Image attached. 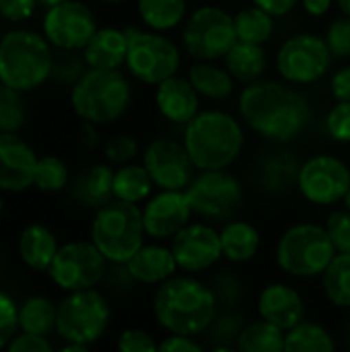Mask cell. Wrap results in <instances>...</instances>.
Instances as JSON below:
<instances>
[{
	"label": "cell",
	"mask_w": 350,
	"mask_h": 352,
	"mask_svg": "<svg viewBox=\"0 0 350 352\" xmlns=\"http://www.w3.org/2000/svg\"><path fill=\"white\" fill-rule=\"evenodd\" d=\"M68 184V169L58 157H43L37 159L33 186L41 192H60Z\"/></svg>",
	"instance_id": "obj_39"
},
{
	"label": "cell",
	"mask_w": 350,
	"mask_h": 352,
	"mask_svg": "<svg viewBox=\"0 0 350 352\" xmlns=\"http://www.w3.org/2000/svg\"><path fill=\"white\" fill-rule=\"evenodd\" d=\"M54 54L33 31H10L0 39V82L19 91L37 89L52 76Z\"/></svg>",
	"instance_id": "obj_5"
},
{
	"label": "cell",
	"mask_w": 350,
	"mask_h": 352,
	"mask_svg": "<svg viewBox=\"0 0 350 352\" xmlns=\"http://www.w3.org/2000/svg\"><path fill=\"white\" fill-rule=\"evenodd\" d=\"M109 326V305L93 289L72 291L60 305L56 330L66 342L93 344Z\"/></svg>",
	"instance_id": "obj_8"
},
{
	"label": "cell",
	"mask_w": 350,
	"mask_h": 352,
	"mask_svg": "<svg viewBox=\"0 0 350 352\" xmlns=\"http://www.w3.org/2000/svg\"><path fill=\"white\" fill-rule=\"evenodd\" d=\"M144 167L153 184L161 190H186L196 169L186 146L171 138H155L146 146Z\"/></svg>",
	"instance_id": "obj_16"
},
{
	"label": "cell",
	"mask_w": 350,
	"mask_h": 352,
	"mask_svg": "<svg viewBox=\"0 0 350 352\" xmlns=\"http://www.w3.org/2000/svg\"><path fill=\"white\" fill-rule=\"evenodd\" d=\"M186 196L196 214L215 221L231 219L243 202L241 184L223 169H204L186 188Z\"/></svg>",
	"instance_id": "obj_11"
},
{
	"label": "cell",
	"mask_w": 350,
	"mask_h": 352,
	"mask_svg": "<svg viewBox=\"0 0 350 352\" xmlns=\"http://www.w3.org/2000/svg\"><path fill=\"white\" fill-rule=\"evenodd\" d=\"M58 307L45 297H31L19 307V328L23 332L47 336L56 328Z\"/></svg>",
	"instance_id": "obj_31"
},
{
	"label": "cell",
	"mask_w": 350,
	"mask_h": 352,
	"mask_svg": "<svg viewBox=\"0 0 350 352\" xmlns=\"http://www.w3.org/2000/svg\"><path fill=\"white\" fill-rule=\"evenodd\" d=\"M10 352H50L52 344L47 342L45 336L41 334H31V332H23L21 336H14L12 342L8 344Z\"/></svg>",
	"instance_id": "obj_49"
},
{
	"label": "cell",
	"mask_w": 350,
	"mask_h": 352,
	"mask_svg": "<svg viewBox=\"0 0 350 352\" xmlns=\"http://www.w3.org/2000/svg\"><path fill=\"white\" fill-rule=\"evenodd\" d=\"M285 330L262 318L260 322H252L241 330L237 349L241 352H281L285 351Z\"/></svg>",
	"instance_id": "obj_30"
},
{
	"label": "cell",
	"mask_w": 350,
	"mask_h": 352,
	"mask_svg": "<svg viewBox=\"0 0 350 352\" xmlns=\"http://www.w3.org/2000/svg\"><path fill=\"white\" fill-rule=\"evenodd\" d=\"M239 111L262 136L287 142L309 122V103L295 89L274 80H254L239 97Z\"/></svg>",
	"instance_id": "obj_1"
},
{
	"label": "cell",
	"mask_w": 350,
	"mask_h": 352,
	"mask_svg": "<svg viewBox=\"0 0 350 352\" xmlns=\"http://www.w3.org/2000/svg\"><path fill=\"white\" fill-rule=\"evenodd\" d=\"M223 256L229 262H248L260 250V233L243 221H231L221 231Z\"/></svg>",
	"instance_id": "obj_28"
},
{
	"label": "cell",
	"mask_w": 350,
	"mask_h": 352,
	"mask_svg": "<svg viewBox=\"0 0 350 352\" xmlns=\"http://www.w3.org/2000/svg\"><path fill=\"white\" fill-rule=\"evenodd\" d=\"M254 4L260 6L262 10L270 12L272 16H283L293 10L297 0H254Z\"/></svg>",
	"instance_id": "obj_52"
},
{
	"label": "cell",
	"mask_w": 350,
	"mask_h": 352,
	"mask_svg": "<svg viewBox=\"0 0 350 352\" xmlns=\"http://www.w3.org/2000/svg\"><path fill=\"white\" fill-rule=\"evenodd\" d=\"M0 214H2V198H0Z\"/></svg>",
	"instance_id": "obj_59"
},
{
	"label": "cell",
	"mask_w": 350,
	"mask_h": 352,
	"mask_svg": "<svg viewBox=\"0 0 350 352\" xmlns=\"http://www.w3.org/2000/svg\"><path fill=\"white\" fill-rule=\"evenodd\" d=\"M130 99V82L118 68H89L74 82L70 93L72 109L89 124H107L118 120L128 109Z\"/></svg>",
	"instance_id": "obj_4"
},
{
	"label": "cell",
	"mask_w": 350,
	"mask_h": 352,
	"mask_svg": "<svg viewBox=\"0 0 350 352\" xmlns=\"http://www.w3.org/2000/svg\"><path fill=\"white\" fill-rule=\"evenodd\" d=\"M95 31L97 23L91 8L76 0H64L50 6L43 19L45 39L58 50H80Z\"/></svg>",
	"instance_id": "obj_15"
},
{
	"label": "cell",
	"mask_w": 350,
	"mask_h": 352,
	"mask_svg": "<svg viewBox=\"0 0 350 352\" xmlns=\"http://www.w3.org/2000/svg\"><path fill=\"white\" fill-rule=\"evenodd\" d=\"M138 153V144L132 136L120 134L105 142V157L113 163H128Z\"/></svg>",
	"instance_id": "obj_46"
},
{
	"label": "cell",
	"mask_w": 350,
	"mask_h": 352,
	"mask_svg": "<svg viewBox=\"0 0 350 352\" xmlns=\"http://www.w3.org/2000/svg\"><path fill=\"white\" fill-rule=\"evenodd\" d=\"M326 43L334 58H350V16L336 19L328 27Z\"/></svg>",
	"instance_id": "obj_42"
},
{
	"label": "cell",
	"mask_w": 350,
	"mask_h": 352,
	"mask_svg": "<svg viewBox=\"0 0 350 352\" xmlns=\"http://www.w3.org/2000/svg\"><path fill=\"white\" fill-rule=\"evenodd\" d=\"M177 268L179 266L171 248L163 245H142L126 262V272L130 274V278L144 285H161L171 278Z\"/></svg>",
	"instance_id": "obj_22"
},
{
	"label": "cell",
	"mask_w": 350,
	"mask_h": 352,
	"mask_svg": "<svg viewBox=\"0 0 350 352\" xmlns=\"http://www.w3.org/2000/svg\"><path fill=\"white\" fill-rule=\"evenodd\" d=\"M118 349L122 352H155L159 344L144 330H126L118 340Z\"/></svg>",
	"instance_id": "obj_47"
},
{
	"label": "cell",
	"mask_w": 350,
	"mask_h": 352,
	"mask_svg": "<svg viewBox=\"0 0 350 352\" xmlns=\"http://www.w3.org/2000/svg\"><path fill=\"white\" fill-rule=\"evenodd\" d=\"M171 252L182 270L192 274L208 270L223 256L221 233L202 223L186 225L171 237Z\"/></svg>",
	"instance_id": "obj_17"
},
{
	"label": "cell",
	"mask_w": 350,
	"mask_h": 352,
	"mask_svg": "<svg viewBox=\"0 0 350 352\" xmlns=\"http://www.w3.org/2000/svg\"><path fill=\"white\" fill-rule=\"evenodd\" d=\"M297 186L311 204H336L349 192L350 169L332 155H318L301 165Z\"/></svg>",
	"instance_id": "obj_14"
},
{
	"label": "cell",
	"mask_w": 350,
	"mask_h": 352,
	"mask_svg": "<svg viewBox=\"0 0 350 352\" xmlns=\"http://www.w3.org/2000/svg\"><path fill=\"white\" fill-rule=\"evenodd\" d=\"M192 212L194 210L184 190H163L151 198L142 210L144 231L155 239L173 237L188 225Z\"/></svg>",
	"instance_id": "obj_18"
},
{
	"label": "cell",
	"mask_w": 350,
	"mask_h": 352,
	"mask_svg": "<svg viewBox=\"0 0 350 352\" xmlns=\"http://www.w3.org/2000/svg\"><path fill=\"white\" fill-rule=\"evenodd\" d=\"M215 287H210L215 291V297L219 303H223L227 309L235 307L241 299V283L235 274L231 272H223L215 278L212 283Z\"/></svg>",
	"instance_id": "obj_44"
},
{
	"label": "cell",
	"mask_w": 350,
	"mask_h": 352,
	"mask_svg": "<svg viewBox=\"0 0 350 352\" xmlns=\"http://www.w3.org/2000/svg\"><path fill=\"white\" fill-rule=\"evenodd\" d=\"M217 297L210 287L196 278H167L155 293V318L171 334L198 336L217 316Z\"/></svg>",
	"instance_id": "obj_2"
},
{
	"label": "cell",
	"mask_w": 350,
	"mask_h": 352,
	"mask_svg": "<svg viewBox=\"0 0 350 352\" xmlns=\"http://www.w3.org/2000/svg\"><path fill=\"white\" fill-rule=\"evenodd\" d=\"M103 2H122V0H103Z\"/></svg>",
	"instance_id": "obj_58"
},
{
	"label": "cell",
	"mask_w": 350,
	"mask_h": 352,
	"mask_svg": "<svg viewBox=\"0 0 350 352\" xmlns=\"http://www.w3.org/2000/svg\"><path fill=\"white\" fill-rule=\"evenodd\" d=\"M324 293L336 307H350V254H336L324 270Z\"/></svg>",
	"instance_id": "obj_36"
},
{
	"label": "cell",
	"mask_w": 350,
	"mask_h": 352,
	"mask_svg": "<svg viewBox=\"0 0 350 352\" xmlns=\"http://www.w3.org/2000/svg\"><path fill=\"white\" fill-rule=\"evenodd\" d=\"M344 204H347V210H350V188L349 192H347V196H344Z\"/></svg>",
	"instance_id": "obj_56"
},
{
	"label": "cell",
	"mask_w": 350,
	"mask_h": 352,
	"mask_svg": "<svg viewBox=\"0 0 350 352\" xmlns=\"http://www.w3.org/2000/svg\"><path fill=\"white\" fill-rule=\"evenodd\" d=\"M19 330V309L14 301L0 291V349L8 346Z\"/></svg>",
	"instance_id": "obj_43"
},
{
	"label": "cell",
	"mask_w": 350,
	"mask_h": 352,
	"mask_svg": "<svg viewBox=\"0 0 350 352\" xmlns=\"http://www.w3.org/2000/svg\"><path fill=\"white\" fill-rule=\"evenodd\" d=\"M336 349L332 336L318 324L299 322L287 330L285 351L289 352H332Z\"/></svg>",
	"instance_id": "obj_34"
},
{
	"label": "cell",
	"mask_w": 350,
	"mask_h": 352,
	"mask_svg": "<svg viewBox=\"0 0 350 352\" xmlns=\"http://www.w3.org/2000/svg\"><path fill=\"white\" fill-rule=\"evenodd\" d=\"M157 107L159 111L175 124H188L198 113V91L190 78L169 76L157 85Z\"/></svg>",
	"instance_id": "obj_21"
},
{
	"label": "cell",
	"mask_w": 350,
	"mask_h": 352,
	"mask_svg": "<svg viewBox=\"0 0 350 352\" xmlns=\"http://www.w3.org/2000/svg\"><path fill=\"white\" fill-rule=\"evenodd\" d=\"M330 4L332 0H303V6L309 14L314 16H322L330 10Z\"/></svg>",
	"instance_id": "obj_53"
},
{
	"label": "cell",
	"mask_w": 350,
	"mask_h": 352,
	"mask_svg": "<svg viewBox=\"0 0 350 352\" xmlns=\"http://www.w3.org/2000/svg\"><path fill=\"white\" fill-rule=\"evenodd\" d=\"M227 70L233 74V78L241 82H254L258 80L264 70H266V52L258 43H245V41H235L233 47L225 54Z\"/></svg>",
	"instance_id": "obj_27"
},
{
	"label": "cell",
	"mask_w": 350,
	"mask_h": 352,
	"mask_svg": "<svg viewBox=\"0 0 350 352\" xmlns=\"http://www.w3.org/2000/svg\"><path fill=\"white\" fill-rule=\"evenodd\" d=\"M328 132L340 142H350V101H338L328 113Z\"/></svg>",
	"instance_id": "obj_45"
},
{
	"label": "cell",
	"mask_w": 350,
	"mask_h": 352,
	"mask_svg": "<svg viewBox=\"0 0 350 352\" xmlns=\"http://www.w3.org/2000/svg\"><path fill=\"white\" fill-rule=\"evenodd\" d=\"M188 78L194 85V89L208 99H225L233 93V87H235L233 74L229 70L212 66L206 60H202L200 64H194L190 68Z\"/></svg>",
	"instance_id": "obj_29"
},
{
	"label": "cell",
	"mask_w": 350,
	"mask_h": 352,
	"mask_svg": "<svg viewBox=\"0 0 350 352\" xmlns=\"http://www.w3.org/2000/svg\"><path fill=\"white\" fill-rule=\"evenodd\" d=\"M186 0H138L140 19L155 31L177 27L186 16Z\"/></svg>",
	"instance_id": "obj_32"
},
{
	"label": "cell",
	"mask_w": 350,
	"mask_h": 352,
	"mask_svg": "<svg viewBox=\"0 0 350 352\" xmlns=\"http://www.w3.org/2000/svg\"><path fill=\"white\" fill-rule=\"evenodd\" d=\"M37 2H41V4H45V6H54V4H60V2H64V0H37Z\"/></svg>",
	"instance_id": "obj_55"
},
{
	"label": "cell",
	"mask_w": 350,
	"mask_h": 352,
	"mask_svg": "<svg viewBox=\"0 0 350 352\" xmlns=\"http://www.w3.org/2000/svg\"><path fill=\"white\" fill-rule=\"evenodd\" d=\"M336 2H338L340 10H342L347 16H350V0H336Z\"/></svg>",
	"instance_id": "obj_54"
},
{
	"label": "cell",
	"mask_w": 350,
	"mask_h": 352,
	"mask_svg": "<svg viewBox=\"0 0 350 352\" xmlns=\"http://www.w3.org/2000/svg\"><path fill=\"white\" fill-rule=\"evenodd\" d=\"M153 188V179L144 165H126L113 175V196L126 202H142Z\"/></svg>",
	"instance_id": "obj_33"
},
{
	"label": "cell",
	"mask_w": 350,
	"mask_h": 352,
	"mask_svg": "<svg viewBox=\"0 0 350 352\" xmlns=\"http://www.w3.org/2000/svg\"><path fill=\"white\" fill-rule=\"evenodd\" d=\"M35 2L37 0H0V16L10 23L25 21L33 14Z\"/></svg>",
	"instance_id": "obj_48"
},
{
	"label": "cell",
	"mask_w": 350,
	"mask_h": 352,
	"mask_svg": "<svg viewBox=\"0 0 350 352\" xmlns=\"http://www.w3.org/2000/svg\"><path fill=\"white\" fill-rule=\"evenodd\" d=\"M324 229L338 254H350V210L332 212Z\"/></svg>",
	"instance_id": "obj_41"
},
{
	"label": "cell",
	"mask_w": 350,
	"mask_h": 352,
	"mask_svg": "<svg viewBox=\"0 0 350 352\" xmlns=\"http://www.w3.org/2000/svg\"><path fill=\"white\" fill-rule=\"evenodd\" d=\"M142 210L134 202L113 200L97 210L91 227V241L113 264H126L144 239Z\"/></svg>",
	"instance_id": "obj_6"
},
{
	"label": "cell",
	"mask_w": 350,
	"mask_h": 352,
	"mask_svg": "<svg viewBox=\"0 0 350 352\" xmlns=\"http://www.w3.org/2000/svg\"><path fill=\"white\" fill-rule=\"evenodd\" d=\"M332 62V52L326 39L318 35L291 37L276 56V68L283 78L297 85H309L322 78Z\"/></svg>",
	"instance_id": "obj_13"
},
{
	"label": "cell",
	"mask_w": 350,
	"mask_h": 352,
	"mask_svg": "<svg viewBox=\"0 0 350 352\" xmlns=\"http://www.w3.org/2000/svg\"><path fill=\"white\" fill-rule=\"evenodd\" d=\"M336 248L324 227L318 225H295L278 241L276 262L278 266L299 278L324 274L336 256Z\"/></svg>",
	"instance_id": "obj_7"
},
{
	"label": "cell",
	"mask_w": 350,
	"mask_h": 352,
	"mask_svg": "<svg viewBox=\"0 0 350 352\" xmlns=\"http://www.w3.org/2000/svg\"><path fill=\"white\" fill-rule=\"evenodd\" d=\"M124 31L128 37L126 64L138 80L159 85L177 72L182 56L171 39L136 27H128Z\"/></svg>",
	"instance_id": "obj_9"
},
{
	"label": "cell",
	"mask_w": 350,
	"mask_h": 352,
	"mask_svg": "<svg viewBox=\"0 0 350 352\" xmlns=\"http://www.w3.org/2000/svg\"><path fill=\"white\" fill-rule=\"evenodd\" d=\"M37 157L17 132H0V190L23 192L33 186Z\"/></svg>",
	"instance_id": "obj_19"
},
{
	"label": "cell",
	"mask_w": 350,
	"mask_h": 352,
	"mask_svg": "<svg viewBox=\"0 0 350 352\" xmlns=\"http://www.w3.org/2000/svg\"><path fill=\"white\" fill-rule=\"evenodd\" d=\"M58 241L54 233L43 225H29L19 239L21 260L33 270H47L58 254Z\"/></svg>",
	"instance_id": "obj_24"
},
{
	"label": "cell",
	"mask_w": 350,
	"mask_h": 352,
	"mask_svg": "<svg viewBox=\"0 0 350 352\" xmlns=\"http://www.w3.org/2000/svg\"><path fill=\"white\" fill-rule=\"evenodd\" d=\"M332 95L336 97V101H350V66H344L334 74Z\"/></svg>",
	"instance_id": "obj_51"
},
{
	"label": "cell",
	"mask_w": 350,
	"mask_h": 352,
	"mask_svg": "<svg viewBox=\"0 0 350 352\" xmlns=\"http://www.w3.org/2000/svg\"><path fill=\"white\" fill-rule=\"evenodd\" d=\"M200 342L194 340V336H184V334H171L159 344V352H200Z\"/></svg>",
	"instance_id": "obj_50"
},
{
	"label": "cell",
	"mask_w": 350,
	"mask_h": 352,
	"mask_svg": "<svg viewBox=\"0 0 350 352\" xmlns=\"http://www.w3.org/2000/svg\"><path fill=\"white\" fill-rule=\"evenodd\" d=\"M299 169L291 153H272L260 163L258 182L270 194H285L299 182Z\"/></svg>",
	"instance_id": "obj_26"
},
{
	"label": "cell",
	"mask_w": 350,
	"mask_h": 352,
	"mask_svg": "<svg viewBox=\"0 0 350 352\" xmlns=\"http://www.w3.org/2000/svg\"><path fill=\"white\" fill-rule=\"evenodd\" d=\"M272 14L260 6H248L235 14V33L239 41L264 45L272 35Z\"/></svg>",
	"instance_id": "obj_35"
},
{
	"label": "cell",
	"mask_w": 350,
	"mask_h": 352,
	"mask_svg": "<svg viewBox=\"0 0 350 352\" xmlns=\"http://www.w3.org/2000/svg\"><path fill=\"white\" fill-rule=\"evenodd\" d=\"M113 171L107 165H93L85 169L72 188V194L78 202L91 208H101L113 198Z\"/></svg>",
	"instance_id": "obj_25"
},
{
	"label": "cell",
	"mask_w": 350,
	"mask_h": 352,
	"mask_svg": "<svg viewBox=\"0 0 350 352\" xmlns=\"http://www.w3.org/2000/svg\"><path fill=\"white\" fill-rule=\"evenodd\" d=\"M184 146L196 169H227L241 155L243 130L225 111H200L186 124Z\"/></svg>",
	"instance_id": "obj_3"
},
{
	"label": "cell",
	"mask_w": 350,
	"mask_h": 352,
	"mask_svg": "<svg viewBox=\"0 0 350 352\" xmlns=\"http://www.w3.org/2000/svg\"><path fill=\"white\" fill-rule=\"evenodd\" d=\"M62 54H58V58H54L52 62V76L62 80V82H76L83 74H85V56L83 60L74 54L76 50H60Z\"/></svg>",
	"instance_id": "obj_40"
},
{
	"label": "cell",
	"mask_w": 350,
	"mask_h": 352,
	"mask_svg": "<svg viewBox=\"0 0 350 352\" xmlns=\"http://www.w3.org/2000/svg\"><path fill=\"white\" fill-rule=\"evenodd\" d=\"M83 50L89 68H103V70L120 68L126 62V54H128L126 31H118L109 27L97 29Z\"/></svg>",
	"instance_id": "obj_23"
},
{
	"label": "cell",
	"mask_w": 350,
	"mask_h": 352,
	"mask_svg": "<svg viewBox=\"0 0 350 352\" xmlns=\"http://www.w3.org/2000/svg\"><path fill=\"white\" fill-rule=\"evenodd\" d=\"M245 328L243 316L235 314L233 309H227L221 316H215L212 324L206 328V338L210 340L215 351H231L233 342H237L241 330Z\"/></svg>",
	"instance_id": "obj_37"
},
{
	"label": "cell",
	"mask_w": 350,
	"mask_h": 352,
	"mask_svg": "<svg viewBox=\"0 0 350 352\" xmlns=\"http://www.w3.org/2000/svg\"><path fill=\"white\" fill-rule=\"evenodd\" d=\"M184 47L190 56L198 60H217L225 58V54L237 41L235 19L217 6H202L190 14L182 31Z\"/></svg>",
	"instance_id": "obj_10"
},
{
	"label": "cell",
	"mask_w": 350,
	"mask_h": 352,
	"mask_svg": "<svg viewBox=\"0 0 350 352\" xmlns=\"http://www.w3.org/2000/svg\"><path fill=\"white\" fill-rule=\"evenodd\" d=\"M344 342H347V346L350 349V326H349V330H347V336H344Z\"/></svg>",
	"instance_id": "obj_57"
},
{
	"label": "cell",
	"mask_w": 350,
	"mask_h": 352,
	"mask_svg": "<svg viewBox=\"0 0 350 352\" xmlns=\"http://www.w3.org/2000/svg\"><path fill=\"white\" fill-rule=\"evenodd\" d=\"M105 262L107 258L93 241H72L58 250L47 272L60 289L72 293L93 289L101 283L105 276Z\"/></svg>",
	"instance_id": "obj_12"
},
{
	"label": "cell",
	"mask_w": 350,
	"mask_h": 352,
	"mask_svg": "<svg viewBox=\"0 0 350 352\" xmlns=\"http://www.w3.org/2000/svg\"><path fill=\"white\" fill-rule=\"evenodd\" d=\"M258 311L264 320L278 326L281 330H291L303 318V299L301 295L283 283H274L260 293Z\"/></svg>",
	"instance_id": "obj_20"
},
{
	"label": "cell",
	"mask_w": 350,
	"mask_h": 352,
	"mask_svg": "<svg viewBox=\"0 0 350 352\" xmlns=\"http://www.w3.org/2000/svg\"><path fill=\"white\" fill-rule=\"evenodd\" d=\"M23 91L0 85V132H19L25 124Z\"/></svg>",
	"instance_id": "obj_38"
}]
</instances>
